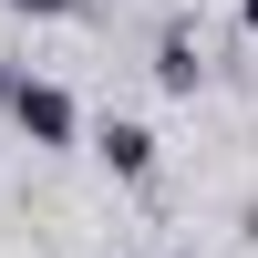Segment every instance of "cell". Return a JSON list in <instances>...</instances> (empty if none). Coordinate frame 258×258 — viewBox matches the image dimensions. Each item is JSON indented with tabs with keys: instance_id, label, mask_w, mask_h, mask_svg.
<instances>
[{
	"instance_id": "obj_1",
	"label": "cell",
	"mask_w": 258,
	"mask_h": 258,
	"mask_svg": "<svg viewBox=\"0 0 258 258\" xmlns=\"http://www.w3.org/2000/svg\"><path fill=\"white\" fill-rule=\"evenodd\" d=\"M0 114H11L31 145H52V155H62V145H83V103L62 93L52 73H21V62H0Z\"/></svg>"
},
{
	"instance_id": "obj_2",
	"label": "cell",
	"mask_w": 258,
	"mask_h": 258,
	"mask_svg": "<svg viewBox=\"0 0 258 258\" xmlns=\"http://www.w3.org/2000/svg\"><path fill=\"white\" fill-rule=\"evenodd\" d=\"M93 165H103V176H124V186H135V176H155V124L103 114V124H93Z\"/></svg>"
},
{
	"instance_id": "obj_3",
	"label": "cell",
	"mask_w": 258,
	"mask_h": 258,
	"mask_svg": "<svg viewBox=\"0 0 258 258\" xmlns=\"http://www.w3.org/2000/svg\"><path fill=\"white\" fill-rule=\"evenodd\" d=\"M155 83H165V93H197V83H207V41L186 31V21H165V41H155Z\"/></svg>"
},
{
	"instance_id": "obj_4",
	"label": "cell",
	"mask_w": 258,
	"mask_h": 258,
	"mask_svg": "<svg viewBox=\"0 0 258 258\" xmlns=\"http://www.w3.org/2000/svg\"><path fill=\"white\" fill-rule=\"evenodd\" d=\"M0 11H11V21H73L83 0H0Z\"/></svg>"
},
{
	"instance_id": "obj_5",
	"label": "cell",
	"mask_w": 258,
	"mask_h": 258,
	"mask_svg": "<svg viewBox=\"0 0 258 258\" xmlns=\"http://www.w3.org/2000/svg\"><path fill=\"white\" fill-rule=\"evenodd\" d=\"M238 31H248V41H258V0H238Z\"/></svg>"
}]
</instances>
